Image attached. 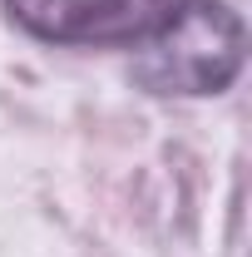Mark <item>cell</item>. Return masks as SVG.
Segmentation results:
<instances>
[{
  "label": "cell",
  "mask_w": 252,
  "mask_h": 257,
  "mask_svg": "<svg viewBox=\"0 0 252 257\" xmlns=\"http://www.w3.org/2000/svg\"><path fill=\"white\" fill-rule=\"evenodd\" d=\"M134 50V74L154 94H218L242 74L247 30L222 0H178L173 15Z\"/></svg>",
  "instance_id": "cell-1"
},
{
  "label": "cell",
  "mask_w": 252,
  "mask_h": 257,
  "mask_svg": "<svg viewBox=\"0 0 252 257\" xmlns=\"http://www.w3.org/2000/svg\"><path fill=\"white\" fill-rule=\"evenodd\" d=\"M178 0H5L10 20L50 45H144Z\"/></svg>",
  "instance_id": "cell-2"
}]
</instances>
